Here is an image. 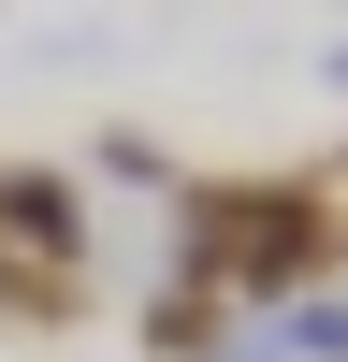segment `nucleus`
<instances>
[{"instance_id":"1","label":"nucleus","mask_w":348,"mask_h":362,"mask_svg":"<svg viewBox=\"0 0 348 362\" xmlns=\"http://www.w3.org/2000/svg\"><path fill=\"white\" fill-rule=\"evenodd\" d=\"M0 232H29V247H73V189H58V174H0Z\"/></svg>"}]
</instances>
